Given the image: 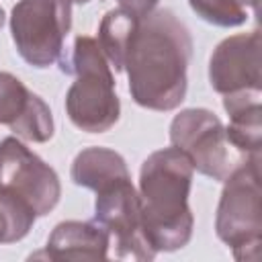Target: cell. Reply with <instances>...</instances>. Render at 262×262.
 Wrapping results in <instances>:
<instances>
[{"mask_svg": "<svg viewBox=\"0 0 262 262\" xmlns=\"http://www.w3.org/2000/svg\"><path fill=\"white\" fill-rule=\"evenodd\" d=\"M223 106L229 115V127L225 129L229 141L250 160H260V90H237L223 98Z\"/></svg>", "mask_w": 262, "mask_h": 262, "instance_id": "cell-12", "label": "cell"}, {"mask_svg": "<svg viewBox=\"0 0 262 262\" xmlns=\"http://www.w3.org/2000/svg\"><path fill=\"white\" fill-rule=\"evenodd\" d=\"M215 229L235 260L258 262L262 258V196L260 160H246L225 178L219 199Z\"/></svg>", "mask_w": 262, "mask_h": 262, "instance_id": "cell-4", "label": "cell"}, {"mask_svg": "<svg viewBox=\"0 0 262 262\" xmlns=\"http://www.w3.org/2000/svg\"><path fill=\"white\" fill-rule=\"evenodd\" d=\"M70 4H74V2H78V4H84V2H88V0H68Z\"/></svg>", "mask_w": 262, "mask_h": 262, "instance_id": "cell-20", "label": "cell"}, {"mask_svg": "<svg viewBox=\"0 0 262 262\" xmlns=\"http://www.w3.org/2000/svg\"><path fill=\"white\" fill-rule=\"evenodd\" d=\"M156 4H158V0H119L121 10L127 12V14H131L137 20L145 18L147 14H151L154 8H156Z\"/></svg>", "mask_w": 262, "mask_h": 262, "instance_id": "cell-17", "label": "cell"}, {"mask_svg": "<svg viewBox=\"0 0 262 262\" xmlns=\"http://www.w3.org/2000/svg\"><path fill=\"white\" fill-rule=\"evenodd\" d=\"M190 8L217 27H237L248 18V8L233 0H190Z\"/></svg>", "mask_w": 262, "mask_h": 262, "instance_id": "cell-16", "label": "cell"}, {"mask_svg": "<svg viewBox=\"0 0 262 262\" xmlns=\"http://www.w3.org/2000/svg\"><path fill=\"white\" fill-rule=\"evenodd\" d=\"M61 70L74 74L76 80L66 94V111L70 121L88 133H104L119 119V96L111 66L96 39L80 35L74 39L70 55L61 61Z\"/></svg>", "mask_w": 262, "mask_h": 262, "instance_id": "cell-3", "label": "cell"}, {"mask_svg": "<svg viewBox=\"0 0 262 262\" xmlns=\"http://www.w3.org/2000/svg\"><path fill=\"white\" fill-rule=\"evenodd\" d=\"M170 141L184 151L192 168L213 180H225L246 158L229 141L223 123L207 108H186L170 125Z\"/></svg>", "mask_w": 262, "mask_h": 262, "instance_id": "cell-5", "label": "cell"}, {"mask_svg": "<svg viewBox=\"0 0 262 262\" xmlns=\"http://www.w3.org/2000/svg\"><path fill=\"white\" fill-rule=\"evenodd\" d=\"M260 33L233 35L217 45L209 63V80L213 90L221 94L237 90H262L260 66Z\"/></svg>", "mask_w": 262, "mask_h": 262, "instance_id": "cell-9", "label": "cell"}, {"mask_svg": "<svg viewBox=\"0 0 262 262\" xmlns=\"http://www.w3.org/2000/svg\"><path fill=\"white\" fill-rule=\"evenodd\" d=\"M190 53V33L172 10H158L137 20L125 53L133 100L151 111L176 108L186 94Z\"/></svg>", "mask_w": 262, "mask_h": 262, "instance_id": "cell-1", "label": "cell"}, {"mask_svg": "<svg viewBox=\"0 0 262 262\" xmlns=\"http://www.w3.org/2000/svg\"><path fill=\"white\" fill-rule=\"evenodd\" d=\"M0 188L23 199L35 215H47L59 201V178L16 137L0 141Z\"/></svg>", "mask_w": 262, "mask_h": 262, "instance_id": "cell-8", "label": "cell"}, {"mask_svg": "<svg viewBox=\"0 0 262 262\" xmlns=\"http://www.w3.org/2000/svg\"><path fill=\"white\" fill-rule=\"evenodd\" d=\"M2 25H4V10L0 8V29H2Z\"/></svg>", "mask_w": 262, "mask_h": 262, "instance_id": "cell-19", "label": "cell"}, {"mask_svg": "<svg viewBox=\"0 0 262 262\" xmlns=\"http://www.w3.org/2000/svg\"><path fill=\"white\" fill-rule=\"evenodd\" d=\"M233 2H237V4H242L246 8H256V4H258V0H233Z\"/></svg>", "mask_w": 262, "mask_h": 262, "instance_id": "cell-18", "label": "cell"}, {"mask_svg": "<svg viewBox=\"0 0 262 262\" xmlns=\"http://www.w3.org/2000/svg\"><path fill=\"white\" fill-rule=\"evenodd\" d=\"M192 164L178 147L154 151L139 172L141 225L156 252H172L188 244L192 235V213L188 192Z\"/></svg>", "mask_w": 262, "mask_h": 262, "instance_id": "cell-2", "label": "cell"}, {"mask_svg": "<svg viewBox=\"0 0 262 262\" xmlns=\"http://www.w3.org/2000/svg\"><path fill=\"white\" fill-rule=\"evenodd\" d=\"M121 176H129L125 160L117 151L106 147L82 149L72 164V180L78 186L92 188L94 192Z\"/></svg>", "mask_w": 262, "mask_h": 262, "instance_id": "cell-13", "label": "cell"}, {"mask_svg": "<svg viewBox=\"0 0 262 262\" xmlns=\"http://www.w3.org/2000/svg\"><path fill=\"white\" fill-rule=\"evenodd\" d=\"M135 27H137V18L123 12L121 8L108 10L100 23L96 41H98L106 61L111 63V68H115L117 72L125 68V53H127L129 39H131Z\"/></svg>", "mask_w": 262, "mask_h": 262, "instance_id": "cell-14", "label": "cell"}, {"mask_svg": "<svg viewBox=\"0 0 262 262\" xmlns=\"http://www.w3.org/2000/svg\"><path fill=\"white\" fill-rule=\"evenodd\" d=\"M108 242V231L98 223L63 221L55 225L41 256L51 260H104Z\"/></svg>", "mask_w": 262, "mask_h": 262, "instance_id": "cell-11", "label": "cell"}, {"mask_svg": "<svg viewBox=\"0 0 262 262\" xmlns=\"http://www.w3.org/2000/svg\"><path fill=\"white\" fill-rule=\"evenodd\" d=\"M70 25L72 4L68 0H18L10 16L16 51L35 68H47L61 57Z\"/></svg>", "mask_w": 262, "mask_h": 262, "instance_id": "cell-6", "label": "cell"}, {"mask_svg": "<svg viewBox=\"0 0 262 262\" xmlns=\"http://www.w3.org/2000/svg\"><path fill=\"white\" fill-rule=\"evenodd\" d=\"M0 123L33 143H45L53 135L49 106L8 72H0Z\"/></svg>", "mask_w": 262, "mask_h": 262, "instance_id": "cell-10", "label": "cell"}, {"mask_svg": "<svg viewBox=\"0 0 262 262\" xmlns=\"http://www.w3.org/2000/svg\"><path fill=\"white\" fill-rule=\"evenodd\" d=\"M94 219L115 239L119 258L151 260L156 250L147 242L141 225V205L131 178L121 176L96 190Z\"/></svg>", "mask_w": 262, "mask_h": 262, "instance_id": "cell-7", "label": "cell"}, {"mask_svg": "<svg viewBox=\"0 0 262 262\" xmlns=\"http://www.w3.org/2000/svg\"><path fill=\"white\" fill-rule=\"evenodd\" d=\"M35 211L16 194L0 188V244L23 239L35 221Z\"/></svg>", "mask_w": 262, "mask_h": 262, "instance_id": "cell-15", "label": "cell"}]
</instances>
